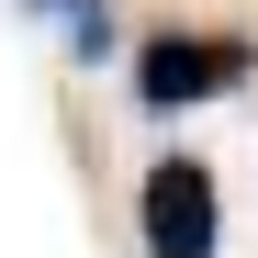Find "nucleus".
Masks as SVG:
<instances>
[{"instance_id":"nucleus-1","label":"nucleus","mask_w":258,"mask_h":258,"mask_svg":"<svg viewBox=\"0 0 258 258\" xmlns=\"http://www.w3.org/2000/svg\"><path fill=\"white\" fill-rule=\"evenodd\" d=\"M247 34H157V45L135 56V101L146 112H191V101H213V90H236L247 79Z\"/></svg>"},{"instance_id":"nucleus-2","label":"nucleus","mask_w":258,"mask_h":258,"mask_svg":"<svg viewBox=\"0 0 258 258\" xmlns=\"http://www.w3.org/2000/svg\"><path fill=\"white\" fill-rule=\"evenodd\" d=\"M135 225H146V258H213V168L202 157H157Z\"/></svg>"},{"instance_id":"nucleus-3","label":"nucleus","mask_w":258,"mask_h":258,"mask_svg":"<svg viewBox=\"0 0 258 258\" xmlns=\"http://www.w3.org/2000/svg\"><path fill=\"white\" fill-rule=\"evenodd\" d=\"M34 12H68V45H79V56L112 45V12H101V0H34Z\"/></svg>"}]
</instances>
